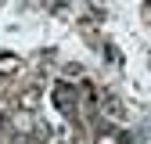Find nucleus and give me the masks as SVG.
<instances>
[{"label": "nucleus", "mask_w": 151, "mask_h": 144, "mask_svg": "<svg viewBox=\"0 0 151 144\" xmlns=\"http://www.w3.org/2000/svg\"><path fill=\"white\" fill-rule=\"evenodd\" d=\"M54 97H58V108H61L65 115H72V112H76V101H72V90H68L65 83L58 86V94H54Z\"/></svg>", "instance_id": "obj_1"}]
</instances>
